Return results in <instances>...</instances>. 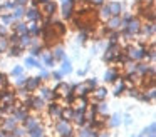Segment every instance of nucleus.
<instances>
[{
	"mask_svg": "<svg viewBox=\"0 0 156 137\" xmlns=\"http://www.w3.org/2000/svg\"><path fill=\"white\" fill-rule=\"evenodd\" d=\"M104 95H106V90H104V89H99L98 94H96V97H98V99H102Z\"/></svg>",
	"mask_w": 156,
	"mask_h": 137,
	"instance_id": "obj_5",
	"label": "nucleus"
},
{
	"mask_svg": "<svg viewBox=\"0 0 156 137\" xmlns=\"http://www.w3.org/2000/svg\"><path fill=\"white\" fill-rule=\"evenodd\" d=\"M39 85V79H30L27 82V89H35Z\"/></svg>",
	"mask_w": 156,
	"mask_h": 137,
	"instance_id": "obj_1",
	"label": "nucleus"
},
{
	"mask_svg": "<svg viewBox=\"0 0 156 137\" xmlns=\"http://www.w3.org/2000/svg\"><path fill=\"white\" fill-rule=\"evenodd\" d=\"M4 79H5L4 75H0V85H2V84H5V80H4Z\"/></svg>",
	"mask_w": 156,
	"mask_h": 137,
	"instance_id": "obj_11",
	"label": "nucleus"
},
{
	"mask_svg": "<svg viewBox=\"0 0 156 137\" xmlns=\"http://www.w3.org/2000/svg\"><path fill=\"white\" fill-rule=\"evenodd\" d=\"M116 77V74L112 72V70H109V72H106V82H112Z\"/></svg>",
	"mask_w": 156,
	"mask_h": 137,
	"instance_id": "obj_3",
	"label": "nucleus"
},
{
	"mask_svg": "<svg viewBox=\"0 0 156 137\" xmlns=\"http://www.w3.org/2000/svg\"><path fill=\"white\" fill-rule=\"evenodd\" d=\"M20 72H22V69H20V67H17V69L14 70V74H20Z\"/></svg>",
	"mask_w": 156,
	"mask_h": 137,
	"instance_id": "obj_10",
	"label": "nucleus"
},
{
	"mask_svg": "<svg viewBox=\"0 0 156 137\" xmlns=\"http://www.w3.org/2000/svg\"><path fill=\"white\" fill-rule=\"evenodd\" d=\"M34 104H35V107H37V109H39V107H42V105H44V102H42V100H39V99L35 100Z\"/></svg>",
	"mask_w": 156,
	"mask_h": 137,
	"instance_id": "obj_8",
	"label": "nucleus"
},
{
	"mask_svg": "<svg viewBox=\"0 0 156 137\" xmlns=\"http://www.w3.org/2000/svg\"><path fill=\"white\" fill-rule=\"evenodd\" d=\"M64 70H66V72H71V70H72V67H71V63H69V60H67V62H64Z\"/></svg>",
	"mask_w": 156,
	"mask_h": 137,
	"instance_id": "obj_6",
	"label": "nucleus"
},
{
	"mask_svg": "<svg viewBox=\"0 0 156 137\" xmlns=\"http://www.w3.org/2000/svg\"><path fill=\"white\" fill-rule=\"evenodd\" d=\"M30 137H42V129H30Z\"/></svg>",
	"mask_w": 156,
	"mask_h": 137,
	"instance_id": "obj_2",
	"label": "nucleus"
},
{
	"mask_svg": "<svg viewBox=\"0 0 156 137\" xmlns=\"http://www.w3.org/2000/svg\"><path fill=\"white\" fill-rule=\"evenodd\" d=\"M74 117H76V122H77V124H84V114H82V112L81 114L77 112Z\"/></svg>",
	"mask_w": 156,
	"mask_h": 137,
	"instance_id": "obj_4",
	"label": "nucleus"
},
{
	"mask_svg": "<svg viewBox=\"0 0 156 137\" xmlns=\"http://www.w3.org/2000/svg\"><path fill=\"white\" fill-rule=\"evenodd\" d=\"M27 63H29V65H35V60H32V59H29V60H27Z\"/></svg>",
	"mask_w": 156,
	"mask_h": 137,
	"instance_id": "obj_9",
	"label": "nucleus"
},
{
	"mask_svg": "<svg viewBox=\"0 0 156 137\" xmlns=\"http://www.w3.org/2000/svg\"><path fill=\"white\" fill-rule=\"evenodd\" d=\"M118 124H119V117L114 115V117H112V120H111V125H118Z\"/></svg>",
	"mask_w": 156,
	"mask_h": 137,
	"instance_id": "obj_7",
	"label": "nucleus"
}]
</instances>
